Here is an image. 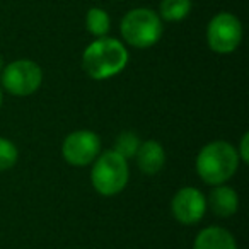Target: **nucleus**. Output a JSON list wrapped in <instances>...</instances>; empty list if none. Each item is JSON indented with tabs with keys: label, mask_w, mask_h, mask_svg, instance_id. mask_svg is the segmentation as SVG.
Instances as JSON below:
<instances>
[{
	"label": "nucleus",
	"mask_w": 249,
	"mask_h": 249,
	"mask_svg": "<svg viewBox=\"0 0 249 249\" xmlns=\"http://www.w3.org/2000/svg\"><path fill=\"white\" fill-rule=\"evenodd\" d=\"M128 63V52L118 39L99 38L90 43L82 55V67L96 80L109 79L120 73Z\"/></svg>",
	"instance_id": "obj_1"
},
{
	"label": "nucleus",
	"mask_w": 249,
	"mask_h": 249,
	"mask_svg": "<svg viewBox=\"0 0 249 249\" xmlns=\"http://www.w3.org/2000/svg\"><path fill=\"white\" fill-rule=\"evenodd\" d=\"M239 167L237 150L227 142H212L200 150L196 157V171L207 184L225 183L235 174Z\"/></svg>",
	"instance_id": "obj_2"
},
{
	"label": "nucleus",
	"mask_w": 249,
	"mask_h": 249,
	"mask_svg": "<svg viewBox=\"0 0 249 249\" xmlns=\"http://www.w3.org/2000/svg\"><path fill=\"white\" fill-rule=\"evenodd\" d=\"M128 174L130 171L126 159H123L114 150H107L96 157L90 179L97 193H101L103 196H114L126 186Z\"/></svg>",
	"instance_id": "obj_3"
},
{
	"label": "nucleus",
	"mask_w": 249,
	"mask_h": 249,
	"mask_svg": "<svg viewBox=\"0 0 249 249\" xmlns=\"http://www.w3.org/2000/svg\"><path fill=\"white\" fill-rule=\"evenodd\" d=\"M121 36L135 48L154 46L162 36V21L150 9H133L121 21Z\"/></svg>",
	"instance_id": "obj_4"
},
{
	"label": "nucleus",
	"mask_w": 249,
	"mask_h": 249,
	"mask_svg": "<svg viewBox=\"0 0 249 249\" xmlns=\"http://www.w3.org/2000/svg\"><path fill=\"white\" fill-rule=\"evenodd\" d=\"M43 82V72L31 60H18L9 63L2 72V86L14 96H29L36 92Z\"/></svg>",
	"instance_id": "obj_5"
},
{
	"label": "nucleus",
	"mask_w": 249,
	"mask_h": 249,
	"mask_svg": "<svg viewBox=\"0 0 249 249\" xmlns=\"http://www.w3.org/2000/svg\"><path fill=\"white\" fill-rule=\"evenodd\" d=\"M242 26L241 21L231 12H220L213 16L207 29V41L213 52L231 53L241 45Z\"/></svg>",
	"instance_id": "obj_6"
},
{
	"label": "nucleus",
	"mask_w": 249,
	"mask_h": 249,
	"mask_svg": "<svg viewBox=\"0 0 249 249\" xmlns=\"http://www.w3.org/2000/svg\"><path fill=\"white\" fill-rule=\"evenodd\" d=\"M101 150V140L94 132L89 130H79L70 133L65 139L62 147L63 157L69 164L82 167L96 160Z\"/></svg>",
	"instance_id": "obj_7"
},
{
	"label": "nucleus",
	"mask_w": 249,
	"mask_h": 249,
	"mask_svg": "<svg viewBox=\"0 0 249 249\" xmlns=\"http://www.w3.org/2000/svg\"><path fill=\"white\" fill-rule=\"evenodd\" d=\"M207 212V198L196 188H183L173 198V213L178 222L193 225L203 218Z\"/></svg>",
	"instance_id": "obj_8"
},
{
	"label": "nucleus",
	"mask_w": 249,
	"mask_h": 249,
	"mask_svg": "<svg viewBox=\"0 0 249 249\" xmlns=\"http://www.w3.org/2000/svg\"><path fill=\"white\" fill-rule=\"evenodd\" d=\"M135 156L137 164L145 174L159 173L166 162V152H164L162 145L156 140H147V142L140 143Z\"/></svg>",
	"instance_id": "obj_9"
},
{
	"label": "nucleus",
	"mask_w": 249,
	"mask_h": 249,
	"mask_svg": "<svg viewBox=\"0 0 249 249\" xmlns=\"http://www.w3.org/2000/svg\"><path fill=\"white\" fill-rule=\"evenodd\" d=\"M193 249H237L235 239L222 227H207L196 235Z\"/></svg>",
	"instance_id": "obj_10"
},
{
	"label": "nucleus",
	"mask_w": 249,
	"mask_h": 249,
	"mask_svg": "<svg viewBox=\"0 0 249 249\" xmlns=\"http://www.w3.org/2000/svg\"><path fill=\"white\" fill-rule=\"evenodd\" d=\"M208 203L213 213H217L218 217H231L239 208V196L232 188L218 184L217 188L212 190Z\"/></svg>",
	"instance_id": "obj_11"
},
{
	"label": "nucleus",
	"mask_w": 249,
	"mask_h": 249,
	"mask_svg": "<svg viewBox=\"0 0 249 249\" xmlns=\"http://www.w3.org/2000/svg\"><path fill=\"white\" fill-rule=\"evenodd\" d=\"M191 11V0H162L160 2V16L171 22L183 21Z\"/></svg>",
	"instance_id": "obj_12"
},
{
	"label": "nucleus",
	"mask_w": 249,
	"mask_h": 249,
	"mask_svg": "<svg viewBox=\"0 0 249 249\" xmlns=\"http://www.w3.org/2000/svg\"><path fill=\"white\" fill-rule=\"evenodd\" d=\"M86 24L90 35L97 36V38H104L107 35V31H109V16L103 9L94 7L87 12Z\"/></svg>",
	"instance_id": "obj_13"
},
{
	"label": "nucleus",
	"mask_w": 249,
	"mask_h": 249,
	"mask_svg": "<svg viewBox=\"0 0 249 249\" xmlns=\"http://www.w3.org/2000/svg\"><path fill=\"white\" fill-rule=\"evenodd\" d=\"M139 147H140V140L135 133L123 132L118 135L116 145H114V152L120 154L123 159H130V157H135Z\"/></svg>",
	"instance_id": "obj_14"
},
{
	"label": "nucleus",
	"mask_w": 249,
	"mask_h": 249,
	"mask_svg": "<svg viewBox=\"0 0 249 249\" xmlns=\"http://www.w3.org/2000/svg\"><path fill=\"white\" fill-rule=\"evenodd\" d=\"M18 147L7 139L0 137V171H7L18 162Z\"/></svg>",
	"instance_id": "obj_15"
},
{
	"label": "nucleus",
	"mask_w": 249,
	"mask_h": 249,
	"mask_svg": "<svg viewBox=\"0 0 249 249\" xmlns=\"http://www.w3.org/2000/svg\"><path fill=\"white\" fill-rule=\"evenodd\" d=\"M248 142H249V133H244L241 139V145H239V152L237 156H241V159L244 162H249V149H248Z\"/></svg>",
	"instance_id": "obj_16"
},
{
	"label": "nucleus",
	"mask_w": 249,
	"mask_h": 249,
	"mask_svg": "<svg viewBox=\"0 0 249 249\" xmlns=\"http://www.w3.org/2000/svg\"><path fill=\"white\" fill-rule=\"evenodd\" d=\"M2 103H4V94H2V87H0V106H2Z\"/></svg>",
	"instance_id": "obj_17"
},
{
	"label": "nucleus",
	"mask_w": 249,
	"mask_h": 249,
	"mask_svg": "<svg viewBox=\"0 0 249 249\" xmlns=\"http://www.w3.org/2000/svg\"><path fill=\"white\" fill-rule=\"evenodd\" d=\"M2 70H4V62H2V56H0V73H2Z\"/></svg>",
	"instance_id": "obj_18"
}]
</instances>
